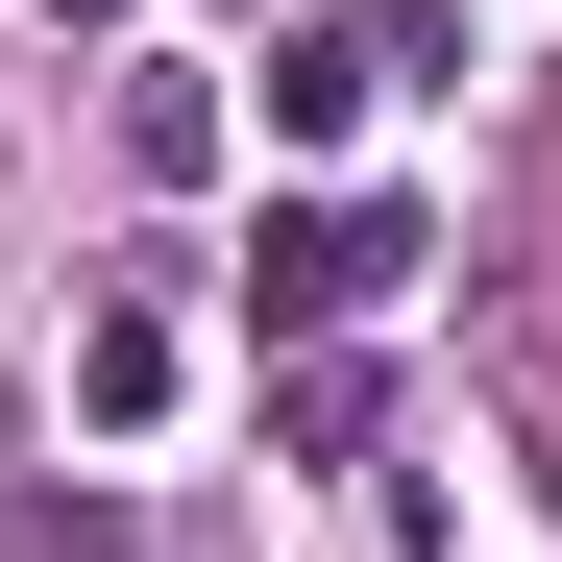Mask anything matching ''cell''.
Segmentation results:
<instances>
[{
  "label": "cell",
  "instance_id": "1",
  "mask_svg": "<svg viewBox=\"0 0 562 562\" xmlns=\"http://www.w3.org/2000/svg\"><path fill=\"white\" fill-rule=\"evenodd\" d=\"M392 294H416V221L392 196H294V221L245 245V318L269 342H342V318H392Z\"/></svg>",
  "mask_w": 562,
  "mask_h": 562
},
{
  "label": "cell",
  "instance_id": "2",
  "mask_svg": "<svg viewBox=\"0 0 562 562\" xmlns=\"http://www.w3.org/2000/svg\"><path fill=\"white\" fill-rule=\"evenodd\" d=\"M367 99H392V49H367V25H318V49H269V147H342Z\"/></svg>",
  "mask_w": 562,
  "mask_h": 562
},
{
  "label": "cell",
  "instance_id": "3",
  "mask_svg": "<svg viewBox=\"0 0 562 562\" xmlns=\"http://www.w3.org/2000/svg\"><path fill=\"white\" fill-rule=\"evenodd\" d=\"M74 416H99V440L171 416V318H147V294H123V318H74Z\"/></svg>",
  "mask_w": 562,
  "mask_h": 562
},
{
  "label": "cell",
  "instance_id": "4",
  "mask_svg": "<svg viewBox=\"0 0 562 562\" xmlns=\"http://www.w3.org/2000/svg\"><path fill=\"white\" fill-rule=\"evenodd\" d=\"M123 171L196 196V171H221V74H123Z\"/></svg>",
  "mask_w": 562,
  "mask_h": 562
},
{
  "label": "cell",
  "instance_id": "5",
  "mask_svg": "<svg viewBox=\"0 0 562 562\" xmlns=\"http://www.w3.org/2000/svg\"><path fill=\"white\" fill-rule=\"evenodd\" d=\"M367 416H392V392H367V367H342V342H294V367H269V440H294V464H342Z\"/></svg>",
  "mask_w": 562,
  "mask_h": 562
},
{
  "label": "cell",
  "instance_id": "6",
  "mask_svg": "<svg viewBox=\"0 0 562 562\" xmlns=\"http://www.w3.org/2000/svg\"><path fill=\"white\" fill-rule=\"evenodd\" d=\"M49 25H147V0H49Z\"/></svg>",
  "mask_w": 562,
  "mask_h": 562
}]
</instances>
